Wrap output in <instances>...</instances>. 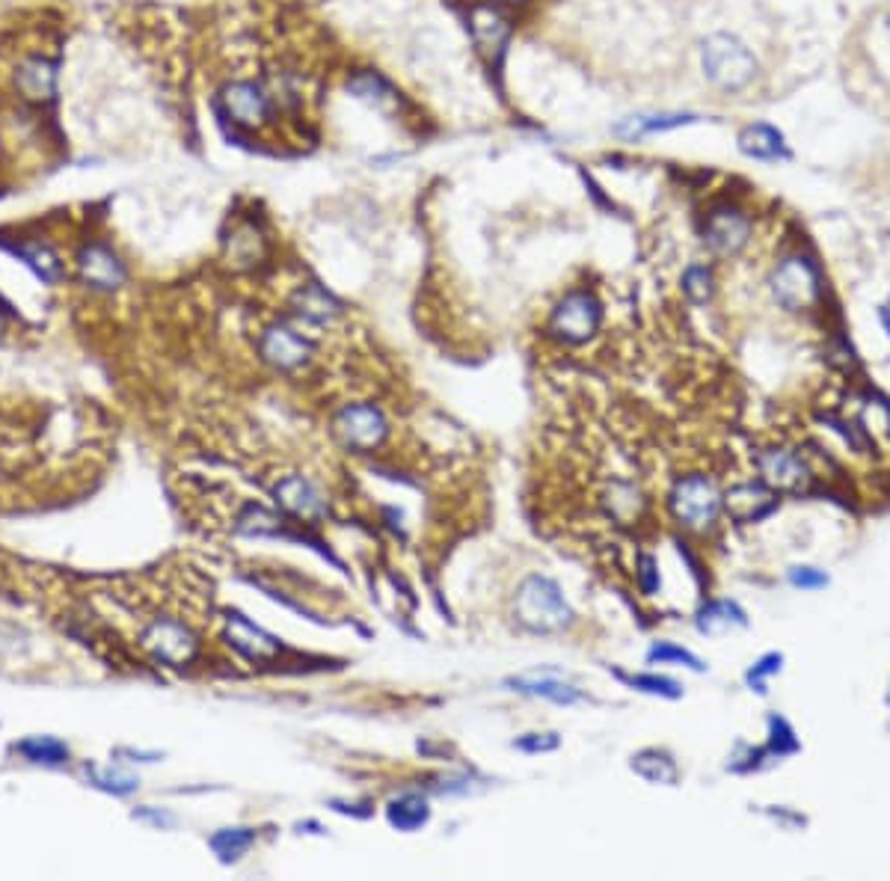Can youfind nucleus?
Masks as SVG:
<instances>
[{"mask_svg": "<svg viewBox=\"0 0 890 881\" xmlns=\"http://www.w3.org/2000/svg\"><path fill=\"white\" fill-rule=\"evenodd\" d=\"M754 235V224L748 214L736 205H718L706 214L704 220V243L706 250L718 259H736L748 250Z\"/></svg>", "mask_w": 890, "mask_h": 881, "instance_id": "8", "label": "nucleus"}, {"mask_svg": "<svg viewBox=\"0 0 890 881\" xmlns=\"http://www.w3.org/2000/svg\"><path fill=\"white\" fill-rule=\"evenodd\" d=\"M736 626H748V614L742 612L739 603L733 600H713L697 609L695 614V630L701 635H722L727 630H736Z\"/></svg>", "mask_w": 890, "mask_h": 881, "instance_id": "22", "label": "nucleus"}, {"mask_svg": "<svg viewBox=\"0 0 890 881\" xmlns=\"http://www.w3.org/2000/svg\"><path fill=\"white\" fill-rule=\"evenodd\" d=\"M15 752L30 763H42V766H63L69 760V745L60 743L56 736H28L15 745Z\"/></svg>", "mask_w": 890, "mask_h": 881, "instance_id": "28", "label": "nucleus"}, {"mask_svg": "<svg viewBox=\"0 0 890 881\" xmlns=\"http://www.w3.org/2000/svg\"><path fill=\"white\" fill-rule=\"evenodd\" d=\"M505 686H510L514 692H522V695L547 697V701H552V704H558V706L579 704V701L584 697L579 688L570 686V683H565V680H556V677H514V680H508Z\"/></svg>", "mask_w": 890, "mask_h": 881, "instance_id": "25", "label": "nucleus"}, {"mask_svg": "<svg viewBox=\"0 0 890 881\" xmlns=\"http://www.w3.org/2000/svg\"><path fill=\"white\" fill-rule=\"evenodd\" d=\"M84 775L93 787L104 789V792H111V796H131V792L139 787V780L134 778V775H125V771H120V769H99V766H84Z\"/></svg>", "mask_w": 890, "mask_h": 881, "instance_id": "33", "label": "nucleus"}, {"mask_svg": "<svg viewBox=\"0 0 890 881\" xmlns=\"http://www.w3.org/2000/svg\"><path fill=\"white\" fill-rule=\"evenodd\" d=\"M639 584L641 591L648 597H653L659 591V584H662V579H659V570H656V561L650 556H641L639 558Z\"/></svg>", "mask_w": 890, "mask_h": 881, "instance_id": "39", "label": "nucleus"}, {"mask_svg": "<svg viewBox=\"0 0 890 881\" xmlns=\"http://www.w3.org/2000/svg\"><path fill=\"white\" fill-rule=\"evenodd\" d=\"M238 531L247 538H279V535H286V520L261 505H250L238 517Z\"/></svg>", "mask_w": 890, "mask_h": 881, "instance_id": "29", "label": "nucleus"}, {"mask_svg": "<svg viewBox=\"0 0 890 881\" xmlns=\"http://www.w3.org/2000/svg\"><path fill=\"white\" fill-rule=\"evenodd\" d=\"M769 294L784 312L801 315L822 303V273L807 256H787L769 273Z\"/></svg>", "mask_w": 890, "mask_h": 881, "instance_id": "3", "label": "nucleus"}, {"mask_svg": "<svg viewBox=\"0 0 890 881\" xmlns=\"http://www.w3.org/2000/svg\"><path fill=\"white\" fill-rule=\"evenodd\" d=\"M427 819H431V807L422 792H401L386 805V822L401 835H413L418 828H425Z\"/></svg>", "mask_w": 890, "mask_h": 881, "instance_id": "21", "label": "nucleus"}, {"mask_svg": "<svg viewBox=\"0 0 890 881\" xmlns=\"http://www.w3.org/2000/svg\"><path fill=\"white\" fill-rule=\"evenodd\" d=\"M722 501L731 520L748 526V522H760L763 517H769L772 510L778 508V493L763 481H748L731 487Z\"/></svg>", "mask_w": 890, "mask_h": 881, "instance_id": "15", "label": "nucleus"}, {"mask_svg": "<svg viewBox=\"0 0 890 881\" xmlns=\"http://www.w3.org/2000/svg\"><path fill=\"white\" fill-rule=\"evenodd\" d=\"M630 686L644 692V695L671 697V701L683 695V686H680L677 680L662 677V674H635V677H630Z\"/></svg>", "mask_w": 890, "mask_h": 881, "instance_id": "35", "label": "nucleus"}, {"mask_svg": "<svg viewBox=\"0 0 890 881\" xmlns=\"http://www.w3.org/2000/svg\"><path fill=\"white\" fill-rule=\"evenodd\" d=\"M876 318H879L881 330H884V335L890 339V294H888V300H881L879 303V309H876Z\"/></svg>", "mask_w": 890, "mask_h": 881, "instance_id": "41", "label": "nucleus"}, {"mask_svg": "<svg viewBox=\"0 0 890 881\" xmlns=\"http://www.w3.org/2000/svg\"><path fill=\"white\" fill-rule=\"evenodd\" d=\"M259 353L270 369L291 374L312 360V342L286 321H277V324L265 327V333L259 339Z\"/></svg>", "mask_w": 890, "mask_h": 881, "instance_id": "12", "label": "nucleus"}, {"mask_svg": "<svg viewBox=\"0 0 890 881\" xmlns=\"http://www.w3.org/2000/svg\"><path fill=\"white\" fill-rule=\"evenodd\" d=\"M265 238H261L252 226H244V229H238V232L229 238V259L235 261V265H244V268H250V265H259V259H265Z\"/></svg>", "mask_w": 890, "mask_h": 881, "instance_id": "31", "label": "nucleus"}, {"mask_svg": "<svg viewBox=\"0 0 890 881\" xmlns=\"http://www.w3.org/2000/svg\"><path fill=\"white\" fill-rule=\"evenodd\" d=\"M648 665H671V668H689L697 671V674L706 668L692 650L680 647L674 641H659V644H653L648 650Z\"/></svg>", "mask_w": 890, "mask_h": 881, "instance_id": "30", "label": "nucleus"}, {"mask_svg": "<svg viewBox=\"0 0 890 881\" xmlns=\"http://www.w3.org/2000/svg\"><path fill=\"white\" fill-rule=\"evenodd\" d=\"M273 499L288 517L303 522H318L327 517V496L315 481L303 475H288L273 487Z\"/></svg>", "mask_w": 890, "mask_h": 881, "instance_id": "14", "label": "nucleus"}, {"mask_svg": "<svg viewBox=\"0 0 890 881\" xmlns=\"http://www.w3.org/2000/svg\"><path fill=\"white\" fill-rule=\"evenodd\" d=\"M884 704H888V709H890V683H888V692H884Z\"/></svg>", "mask_w": 890, "mask_h": 881, "instance_id": "44", "label": "nucleus"}, {"mask_svg": "<svg viewBox=\"0 0 890 881\" xmlns=\"http://www.w3.org/2000/svg\"><path fill=\"white\" fill-rule=\"evenodd\" d=\"M12 252H15V256H19V259L24 261L42 282H45V286H60L65 279L63 261H60V256H56L48 243L21 241L12 247Z\"/></svg>", "mask_w": 890, "mask_h": 881, "instance_id": "23", "label": "nucleus"}, {"mask_svg": "<svg viewBox=\"0 0 890 881\" xmlns=\"http://www.w3.org/2000/svg\"><path fill=\"white\" fill-rule=\"evenodd\" d=\"M630 769L650 787H677L680 766L665 748H641L630 757Z\"/></svg>", "mask_w": 890, "mask_h": 881, "instance_id": "19", "label": "nucleus"}, {"mask_svg": "<svg viewBox=\"0 0 890 881\" xmlns=\"http://www.w3.org/2000/svg\"><path fill=\"white\" fill-rule=\"evenodd\" d=\"M701 72L706 84L718 93L736 95L752 90L760 77V60L739 37L733 33H713L701 42Z\"/></svg>", "mask_w": 890, "mask_h": 881, "instance_id": "1", "label": "nucleus"}, {"mask_svg": "<svg viewBox=\"0 0 890 881\" xmlns=\"http://www.w3.org/2000/svg\"><path fill=\"white\" fill-rule=\"evenodd\" d=\"M56 75H60V63L54 56L33 51L12 65V90L24 104L42 107V104L54 102Z\"/></svg>", "mask_w": 890, "mask_h": 881, "instance_id": "10", "label": "nucleus"}, {"mask_svg": "<svg viewBox=\"0 0 890 881\" xmlns=\"http://www.w3.org/2000/svg\"><path fill=\"white\" fill-rule=\"evenodd\" d=\"M603 324V303L588 288H573L549 312V333L565 344H584Z\"/></svg>", "mask_w": 890, "mask_h": 881, "instance_id": "5", "label": "nucleus"}, {"mask_svg": "<svg viewBox=\"0 0 890 881\" xmlns=\"http://www.w3.org/2000/svg\"><path fill=\"white\" fill-rule=\"evenodd\" d=\"M217 102H220L222 116L244 131H265L277 113V104L270 99L265 81H250V77L222 84Z\"/></svg>", "mask_w": 890, "mask_h": 881, "instance_id": "6", "label": "nucleus"}, {"mask_svg": "<svg viewBox=\"0 0 890 881\" xmlns=\"http://www.w3.org/2000/svg\"><path fill=\"white\" fill-rule=\"evenodd\" d=\"M787 579L793 588H798V591H822V588L831 584V576H828L826 570H819V567H810V564L789 567Z\"/></svg>", "mask_w": 890, "mask_h": 881, "instance_id": "36", "label": "nucleus"}, {"mask_svg": "<svg viewBox=\"0 0 890 881\" xmlns=\"http://www.w3.org/2000/svg\"><path fill=\"white\" fill-rule=\"evenodd\" d=\"M499 3H505V7H522V3H529V0H499Z\"/></svg>", "mask_w": 890, "mask_h": 881, "instance_id": "42", "label": "nucleus"}, {"mask_svg": "<svg viewBox=\"0 0 890 881\" xmlns=\"http://www.w3.org/2000/svg\"><path fill=\"white\" fill-rule=\"evenodd\" d=\"M139 644L158 662L173 668H185L199 656V639L190 632V626L173 618H155L139 635Z\"/></svg>", "mask_w": 890, "mask_h": 881, "instance_id": "9", "label": "nucleus"}, {"mask_svg": "<svg viewBox=\"0 0 890 881\" xmlns=\"http://www.w3.org/2000/svg\"><path fill=\"white\" fill-rule=\"evenodd\" d=\"M757 469H760V481L775 493H801L814 481L805 457L789 452V448H769V452H763L757 457Z\"/></svg>", "mask_w": 890, "mask_h": 881, "instance_id": "13", "label": "nucleus"}, {"mask_svg": "<svg viewBox=\"0 0 890 881\" xmlns=\"http://www.w3.org/2000/svg\"><path fill=\"white\" fill-rule=\"evenodd\" d=\"M134 819L148 822V826L155 828L176 826V817H173V813H167V810H155V807H139V810H134Z\"/></svg>", "mask_w": 890, "mask_h": 881, "instance_id": "40", "label": "nucleus"}, {"mask_svg": "<svg viewBox=\"0 0 890 881\" xmlns=\"http://www.w3.org/2000/svg\"><path fill=\"white\" fill-rule=\"evenodd\" d=\"M558 745H561L558 733H526V736H519L517 743H514V748L522 754H549L556 752Z\"/></svg>", "mask_w": 890, "mask_h": 881, "instance_id": "38", "label": "nucleus"}, {"mask_svg": "<svg viewBox=\"0 0 890 881\" xmlns=\"http://www.w3.org/2000/svg\"><path fill=\"white\" fill-rule=\"evenodd\" d=\"M736 146H739L745 158L763 160V164H778V160L793 158L784 131H778L769 122H752V125H745L739 131V137H736Z\"/></svg>", "mask_w": 890, "mask_h": 881, "instance_id": "16", "label": "nucleus"}, {"mask_svg": "<svg viewBox=\"0 0 890 881\" xmlns=\"http://www.w3.org/2000/svg\"><path fill=\"white\" fill-rule=\"evenodd\" d=\"M226 639L241 656L252 659V662H268V659L279 656V641L252 621H247L244 614L226 618Z\"/></svg>", "mask_w": 890, "mask_h": 881, "instance_id": "17", "label": "nucleus"}, {"mask_svg": "<svg viewBox=\"0 0 890 881\" xmlns=\"http://www.w3.org/2000/svg\"><path fill=\"white\" fill-rule=\"evenodd\" d=\"M760 813L766 819H772L780 831H805L807 828L805 813H798V810H793L787 805H763Z\"/></svg>", "mask_w": 890, "mask_h": 881, "instance_id": "37", "label": "nucleus"}, {"mask_svg": "<svg viewBox=\"0 0 890 881\" xmlns=\"http://www.w3.org/2000/svg\"><path fill=\"white\" fill-rule=\"evenodd\" d=\"M469 21H473L475 42H478V48H482L484 54L499 56L501 51H505V45H508L510 37L508 19H505L496 7H475Z\"/></svg>", "mask_w": 890, "mask_h": 881, "instance_id": "20", "label": "nucleus"}, {"mask_svg": "<svg viewBox=\"0 0 890 881\" xmlns=\"http://www.w3.org/2000/svg\"><path fill=\"white\" fill-rule=\"evenodd\" d=\"M697 122L695 113H648V116H630L614 128V134H621L627 139H641L650 137V134H662V131H674L683 128V125H692Z\"/></svg>", "mask_w": 890, "mask_h": 881, "instance_id": "26", "label": "nucleus"}, {"mask_svg": "<svg viewBox=\"0 0 890 881\" xmlns=\"http://www.w3.org/2000/svg\"><path fill=\"white\" fill-rule=\"evenodd\" d=\"M74 268H77V277H81V282H84L86 288L102 291V294L120 291V288L125 286V279H128L125 261L102 241L84 243V247L77 250V256H74Z\"/></svg>", "mask_w": 890, "mask_h": 881, "instance_id": "11", "label": "nucleus"}, {"mask_svg": "<svg viewBox=\"0 0 890 881\" xmlns=\"http://www.w3.org/2000/svg\"><path fill=\"white\" fill-rule=\"evenodd\" d=\"M784 671V653H763L752 668L745 671V686L757 695H769V677H778Z\"/></svg>", "mask_w": 890, "mask_h": 881, "instance_id": "34", "label": "nucleus"}, {"mask_svg": "<svg viewBox=\"0 0 890 881\" xmlns=\"http://www.w3.org/2000/svg\"><path fill=\"white\" fill-rule=\"evenodd\" d=\"M683 294H686L695 307H704V303H710L715 294L713 268H710V265H701V261L689 265L686 273H683Z\"/></svg>", "mask_w": 890, "mask_h": 881, "instance_id": "32", "label": "nucleus"}, {"mask_svg": "<svg viewBox=\"0 0 890 881\" xmlns=\"http://www.w3.org/2000/svg\"><path fill=\"white\" fill-rule=\"evenodd\" d=\"M291 309H294L297 318H303V321L312 327L333 324L335 318L344 312L342 303H339L327 288L318 286V282H309V286L297 288L294 298H291Z\"/></svg>", "mask_w": 890, "mask_h": 881, "instance_id": "18", "label": "nucleus"}, {"mask_svg": "<svg viewBox=\"0 0 890 881\" xmlns=\"http://www.w3.org/2000/svg\"><path fill=\"white\" fill-rule=\"evenodd\" d=\"M514 618L522 630L535 635H552L565 632L573 623V609L567 605L558 582L549 576H529L522 579L514 597Z\"/></svg>", "mask_w": 890, "mask_h": 881, "instance_id": "2", "label": "nucleus"}, {"mask_svg": "<svg viewBox=\"0 0 890 881\" xmlns=\"http://www.w3.org/2000/svg\"><path fill=\"white\" fill-rule=\"evenodd\" d=\"M208 846H211V852L217 854L222 863L241 861L244 854L256 846V828L247 826L220 828V831H214V835L208 837Z\"/></svg>", "mask_w": 890, "mask_h": 881, "instance_id": "27", "label": "nucleus"}, {"mask_svg": "<svg viewBox=\"0 0 890 881\" xmlns=\"http://www.w3.org/2000/svg\"><path fill=\"white\" fill-rule=\"evenodd\" d=\"M348 86H351V93L356 95V99L369 102L371 107H377V111H399L401 107L399 90H395L386 77L377 75V72H356V75L348 81Z\"/></svg>", "mask_w": 890, "mask_h": 881, "instance_id": "24", "label": "nucleus"}, {"mask_svg": "<svg viewBox=\"0 0 890 881\" xmlns=\"http://www.w3.org/2000/svg\"><path fill=\"white\" fill-rule=\"evenodd\" d=\"M884 30H888V37H890V10L884 12Z\"/></svg>", "mask_w": 890, "mask_h": 881, "instance_id": "43", "label": "nucleus"}, {"mask_svg": "<svg viewBox=\"0 0 890 881\" xmlns=\"http://www.w3.org/2000/svg\"><path fill=\"white\" fill-rule=\"evenodd\" d=\"M724 493L715 487L713 478L706 475H686L674 484L667 496V510L671 517L689 531H710L718 522L724 510Z\"/></svg>", "mask_w": 890, "mask_h": 881, "instance_id": "4", "label": "nucleus"}, {"mask_svg": "<svg viewBox=\"0 0 890 881\" xmlns=\"http://www.w3.org/2000/svg\"><path fill=\"white\" fill-rule=\"evenodd\" d=\"M335 443L348 452L365 455L386 443L390 436V418L383 416L374 404H348L333 416Z\"/></svg>", "mask_w": 890, "mask_h": 881, "instance_id": "7", "label": "nucleus"}]
</instances>
